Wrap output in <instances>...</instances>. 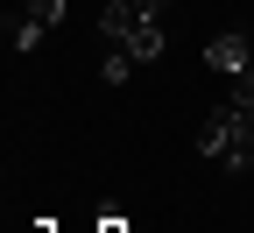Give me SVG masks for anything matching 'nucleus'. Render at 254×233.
Listing matches in <instances>:
<instances>
[{
    "label": "nucleus",
    "mask_w": 254,
    "mask_h": 233,
    "mask_svg": "<svg viewBox=\"0 0 254 233\" xmlns=\"http://www.w3.org/2000/svg\"><path fill=\"white\" fill-rule=\"evenodd\" d=\"M92 233H134L127 219H92Z\"/></svg>",
    "instance_id": "obj_3"
},
{
    "label": "nucleus",
    "mask_w": 254,
    "mask_h": 233,
    "mask_svg": "<svg viewBox=\"0 0 254 233\" xmlns=\"http://www.w3.org/2000/svg\"><path fill=\"white\" fill-rule=\"evenodd\" d=\"M163 43H170V36H163V21H141L134 36H127V50H134V57H163Z\"/></svg>",
    "instance_id": "obj_2"
},
{
    "label": "nucleus",
    "mask_w": 254,
    "mask_h": 233,
    "mask_svg": "<svg viewBox=\"0 0 254 233\" xmlns=\"http://www.w3.org/2000/svg\"><path fill=\"white\" fill-rule=\"evenodd\" d=\"M57 233H92V226H57Z\"/></svg>",
    "instance_id": "obj_4"
},
{
    "label": "nucleus",
    "mask_w": 254,
    "mask_h": 233,
    "mask_svg": "<svg viewBox=\"0 0 254 233\" xmlns=\"http://www.w3.org/2000/svg\"><path fill=\"white\" fill-rule=\"evenodd\" d=\"M247 71H254V64H247Z\"/></svg>",
    "instance_id": "obj_5"
},
{
    "label": "nucleus",
    "mask_w": 254,
    "mask_h": 233,
    "mask_svg": "<svg viewBox=\"0 0 254 233\" xmlns=\"http://www.w3.org/2000/svg\"><path fill=\"white\" fill-rule=\"evenodd\" d=\"M190 233H198V226H190Z\"/></svg>",
    "instance_id": "obj_6"
},
{
    "label": "nucleus",
    "mask_w": 254,
    "mask_h": 233,
    "mask_svg": "<svg viewBox=\"0 0 254 233\" xmlns=\"http://www.w3.org/2000/svg\"><path fill=\"white\" fill-rule=\"evenodd\" d=\"M205 64H212L219 78H240L247 64H254V36H240V28H226V36H212V43H205Z\"/></svg>",
    "instance_id": "obj_1"
}]
</instances>
